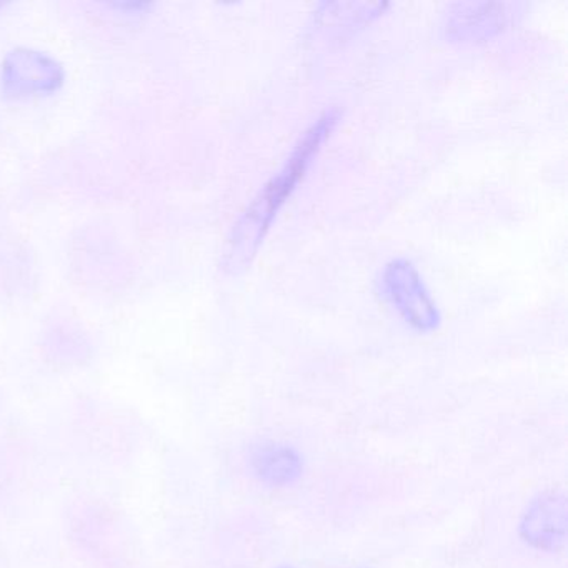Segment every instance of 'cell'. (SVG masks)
<instances>
[{
	"label": "cell",
	"instance_id": "4",
	"mask_svg": "<svg viewBox=\"0 0 568 568\" xmlns=\"http://www.w3.org/2000/svg\"><path fill=\"white\" fill-rule=\"evenodd\" d=\"M248 464L258 481L274 488L288 487L304 474V460L298 452L281 442L255 445Z\"/></svg>",
	"mask_w": 568,
	"mask_h": 568
},
{
	"label": "cell",
	"instance_id": "1",
	"mask_svg": "<svg viewBox=\"0 0 568 568\" xmlns=\"http://www.w3.org/2000/svg\"><path fill=\"white\" fill-rule=\"evenodd\" d=\"M338 119L341 114L335 109L325 111L298 139L291 158L285 161L281 171L262 187L257 197L248 205L229 242L231 247L227 252V265L232 271L251 264L282 205L294 194L298 182L307 174L312 161L327 138H331Z\"/></svg>",
	"mask_w": 568,
	"mask_h": 568
},
{
	"label": "cell",
	"instance_id": "3",
	"mask_svg": "<svg viewBox=\"0 0 568 568\" xmlns=\"http://www.w3.org/2000/svg\"><path fill=\"white\" fill-rule=\"evenodd\" d=\"M567 497L560 491H544L528 504L520 521L525 544L544 551H557L567 538Z\"/></svg>",
	"mask_w": 568,
	"mask_h": 568
},
{
	"label": "cell",
	"instance_id": "6",
	"mask_svg": "<svg viewBox=\"0 0 568 568\" xmlns=\"http://www.w3.org/2000/svg\"><path fill=\"white\" fill-rule=\"evenodd\" d=\"M278 568H295V567H278Z\"/></svg>",
	"mask_w": 568,
	"mask_h": 568
},
{
	"label": "cell",
	"instance_id": "5",
	"mask_svg": "<svg viewBox=\"0 0 568 568\" xmlns=\"http://www.w3.org/2000/svg\"><path fill=\"white\" fill-rule=\"evenodd\" d=\"M508 4H458L448 19L447 31L460 41H478L504 31L510 18Z\"/></svg>",
	"mask_w": 568,
	"mask_h": 568
},
{
	"label": "cell",
	"instance_id": "2",
	"mask_svg": "<svg viewBox=\"0 0 568 568\" xmlns=\"http://www.w3.org/2000/svg\"><path fill=\"white\" fill-rule=\"evenodd\" d=\"M385 298L400 314L405 324L417 332H432L438 327L440 315L425 291L417 268L407 261H394L382 275Z\"/></svg>",
	"mask_w": 568,
	"mask_h": 568
}]
</instances>
